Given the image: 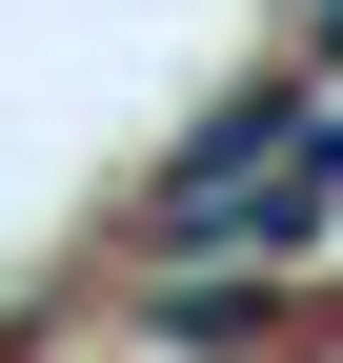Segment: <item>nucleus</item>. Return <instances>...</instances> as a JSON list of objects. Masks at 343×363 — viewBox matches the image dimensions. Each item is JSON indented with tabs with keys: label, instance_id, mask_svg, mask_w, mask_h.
Here are the masks:
<instances>
[{
	"label": "nucleus",
	"instance_id": "nucleus-1",
	"mask_svg": "<svg viewBox=\"0 0 343 363\" xmlns=\"http://www.w3.org/2000/svg\"><path fill=\"white\" fill-rule=\"evenodd\" d=\"M323 202H343V121L303 101V81H242V101L202 121L182 162H162V202H142V262H182V283H223L242 242H303Z\"/></svg>",
	"mask_w": 343,
	"mask_h": 363
},
{
	"label": "nucleus",
	"instance_id": "nucleus-2",
	"mask_svg": "<svg viewBox=\"0 0 343 363\" xmlns=\"http://www.w3.org/2000/svg\"><path fill=\"white\" fill-rule=\"evenodd\" d=\"M323 61H343V0H323Z\"/></svg>",
	"mask_w": 343,
	"mask_h": 363
}]
</instances>
